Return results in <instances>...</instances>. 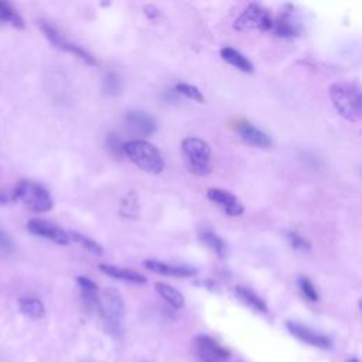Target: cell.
Segmentation results:
<instances>
[{"label":"cell","instance_id":"6","mask_svg":"<svg viewBox=\"0 0 362 362\" xmlns=\"http://www.w3.org/2000/svg\"><path fill=\"white\" fill-rule=\"evenodd\" d=\"M272 27H273V18L270 13L264 7L256 3L246 6L233 23V28L240 33L255 31V30L270 31Z\"/></svg>","mask_w":362,"mask_h":362},{"label":"cell","instance_id":"14","mask_svg":"<svg viewBox=\"0 0 362 362\" xmlns=\"http://www.w3.org/2000/svg\"><path fill=\"white\" fill-rule=\"evenodd\" d=\"M238 133L240 134L242 140L253 147H259V148H267L272 146V140L270 137L262 132L260 129H257L256 126H253L249 122H240L236 127Z\"/></svg>","mask_w":362,"mask_h":362},{"label":"cell","instance_id":"26","mask_svg":"<svg viewBox=\"0 0 362 362\" xmlns=\"http://www.w3.org/2000/svg\"><path fill=\"white\" fill-rule=\"evenodd\" d=\"M287 239H288L291 247L298 252H310V249H311V243L304 236L297 233L296 230H288Z\"/></svg>","mask_w":362,"mask_h":362},{"label":"cell","instance_id":"22","mask_svg":"<svg viewBox=\"0 0 362 362\" xmlns=\"http://www.w3.org/2000/svg\"><path fill=\"white\" fill-rule=\"evenodd\" d=\"M273 33L277 37H283V38H288V37H294L297 34V30L293 24V21L290 20L288 14L284 13L281 14L277 20H273V27H272Z\"/></svg>","mask_w":362,"mask_h":362},{"label":"cell","instance_id":"11","mask_svg":"<svg viewBox=\"0 0 362 362\" xmlns=\"http://www.w3.org/2000/svg\"><path fill=\"white\" fill-rule=\"evenodd\" d=\"M206 198L218 205L228 216H240L245 212L242 202L228 189L223 188H209L206 191Z\"/></svg>","mask_w":362,"mask_h":362},{"label":"cell","instance_id":"18","mask_svg":"<svg viewBox=\"0 0 362 362\" xmlns=\"http://www.w3.org/2000/svg\"><path fill=\"white\" fill-rule=\"evenodd\" d=\"M235 296L247 307H250L252 310L257 311V313H267V305L266 303L250 288L243 287V286H236L233 288Z\"/></svg>","mask_w":362,"mask_h":362},{"label":"cell","instance_id":"2","mask_svg":"<svg viewBox=\"0 0 362 362\" xmlns=\"http://www.w3.org/2000/svg\"><path fill=\"white\" fill-rule=\"evenodd\" d=\"M123 153L139 168L150 174H160L164 170V160L158 148L147 140L133 139L123 143Z\"/></svg>","mask_w":362,"mask_h":362},{"label":"cell","instance_id":"7","mask_svg":"<svg viewBox=\"0 0 362 362\" xmlns=\"http://www.w3.org/2000/svg\"><path fill=\"white\" fill-rule=\"evenodd\" d=\"M38 27L40 30L42 31V34L45 35V38L58 49L61 51H65V52H69L78 58H81L85 64H89V65H96V61L93 59V57L86 51L83 49L81 45L66 40L51 23L45 21V20H40L38 21Z\"/></svg>","mask_w":362,"mask_h":362},{"label":"cell","instance_id":"15","mask_svg":"<svg viewBox=\"0 0 362 362\" xmlns=\"http://www.w3.org/2000/svg\"><path fill=\"white\" fill-rule=\"evenodd\" d=\"M99 269L113 277V279H117V280H123V281H129V283H136V284H144L147 283V279L146 276H143L141 273L136 272V270H132V269H123V267H117V266H112V264H105V263H100L99 264Z\"/></svg>","mask_w":362,"mask_h":362},{"label":"cell","instance_id":"9","mask_svg":"<svg viewBox=\"0 0 362 362\" xmlns=\"http://www.w3.org/2000/svg\"><path fill=\"white\" fill-rule=\"evenodd\" d=\"M27 229L30 233H33L38 238L51 240L61 246H66L71 242L68 232H65L62 228H59L48 221H44V219H38V218L30 219L27 222Z\"/></svg>","mask_w":362,"mask_h":362},{"label":"cell","instance_id":"13","mask_svg":"<svg viewBox=\"0 0 362 362\" xmlns=\"http://www.w3.org/2000/svg\"><path fill=\"white\" fill-rule=\"evenodd\" d=\"M143 266L148 269L150 272L163 274V276H171V277H191L197 274V270L188 266H175L168 264L156 259H146L143 262Z\"/></svg>","mask_w":362,"mask_h":362},{"label":"cell","instance_id":"20","mask_svg":"<svg viewBox=\"0 0 362 362\" xmlns=\"http://www.w3.org/2000/svg\"><path fill=\"white\" fill-rule=\"evenodd\" d=\"M0 23L11 25L13 28H17V30H21L25 27L24 18L8 1H0Z\"/></svg>","mask_w":362,"mask_h":362},{"label":"cell","instance_id":"4","mask_svg":"<svg viewBox=\"0 0 362 362\" xmlns=\"http://www.w3.org/2000/svg\"><path fill=\"white\" fill-rule=\"evenodd\" d=\"M99 317L103 321V325L107 332L112 335H119L122 331V317L124 314V303L120 293L107 287L99 294Z\"/></svg>","mask_w":362,"mask_h":362},{"label":"cell","instance_id":"10","mask_svg":"<svg viewBox=\"0 0 362 362\" xmlns=\"http://www.w3.org/2000/svg\"><path fill=\"white\" fill-rule=\"evenodd\" d=\"M286 327L293 337H296L297 339H300L304 344H308L311 346L321 348V349H328L332 346V339L328 335L317 332L313 328H310L298 321H287Z\"/></svg>","mask_w":362,"mask_h":362},{"label":"cell","instance_id":"3","mask_svg":"<svg viewBox=\"0 0 362 362\" xmlns=\"http://www.w3.org/2000/svg\"><path fill=\"white\" fill-rule=\"evenodd\" d=\"M11 201L21 202L25 208L37 214L48 212L54 206V201L48 189L28 180H21L16 185L14 191L11 192Z\"/></svg>","mask_w":362,"mask_h":362},{"label":"cell","instance_id":"31","mask_svg":"<svg viewBox=\"0 0 362 362\" xmlns=\"http://www.w3.org/2000/svg\"><path fill=\"white\" fill-rule=\"evenodd\" d=\"M8 201H10V198H8L6 194L0 192V205H4V204H7Z\"/></svg>","mask_w":362,"mask_h":362},{"label":"cell","instance_id":"28","mask_svg":"<svg viewBox=\"0 0 362 362\" xmlns=\"http://www.w3.org/2000/svg\"><path fill=\"white\" fill-rule=\"evenodd\" d=\"M14 242L11 240V238L3 230L0 229V252L3 253H11L14 252Z\"/></svg>","mask_w":362,"mask_h":362},{"label":"cell","instance_id":"5","mask_svg":"<svg viewBox=\"0 0 362 362\" xmlns=\"http://www.w3.org/2000/svg\"><path fill=\"white\" fill-rule=\"evenodd\" d=\"M188 170L199 177L211 173V147L199 137H185L181 143Z\"/></svg>","mask_w":362,"mask_h":362},{"label":"cell","instance_id":"29","mask_svg":"<svg viewBox=\"0 0 362 362\" xmlns=\"http://www.w3.org/2000/svg\"><path fill=\"white\" fill-rule=\"evenodd\" d=\"M105 89H106V92H110V93L119 90V79L116 78L115 74H112V72L107 74V76L105 79Z\"/></svg>","mask_w":362,"mask_h":362},{"label":"cell","instance_id":"12","mask_svg":"<svg viewBox=\"0 0 362 362\" xmlns=\"http://www.w3.org/2000/svg\"><path fill=\"white\" fill-rule=\"evenodd\" d=\"M126 124L130 132L140 134V136H150L156 132L157 123L156 119L143 110H132L126 115Z\"/></svg>","mask_w":362,"mask_h":362},{"label":"cell","instance_id":"19","mask_svg":"<svg viewBox=\"0 0 362 362\" xmlns=\"http://www.w3.org/2000/svg\"><path fill=\"white\" fill-rule=\"evenodd\" d=\"M154 288L160 294V297L163 300H165L173 308H182L184 307V304H185L184 296L175 287H173L167 283L158 281V283L154 284Z\"/></svg>","mask_w":362,"mask_h":362},{"label":"cell","instance_id":"32","mask_svg":"<svg viewBox=\"0 0 362 362\" xmlns=\"http://www.w3.org/2000/svg\"><path fill=\"white\" fill-rule=\"evenodd\" d=\"M348 362H359L356 358H351V359H348Z\"/></svg>","mask_w":362,"mask_h":362},{"label":"cell","instance_id":"30","mask_svg":"<svg viewBox=\"0 0 362 362\" xmlns=\"http://www.w3.org/2000/svg\"><path fill=\"white\" fill-rule=\"evenodd\" d=\"M144 10H146V14H147L148 17H151V18H154V17L158 16V10H157L156 7H153V6H146Z\"/></svg>","mask_w":362,"mask_h":362},{"label":"cell","instance_id":"24","mask_svg":"<svg viewBox=\"0 0 362 362\" xmlns=\"http://www.w3.org/2000/svg\"><path fill=\"white\" fill-rule=\"evenodd\" d=\"M175 90H177L178 93L184 95L185 98H188V99H191V100H195V102H198V103H204V102H205L204 95H202L201 90H199L197 86H194V85L184 83V82H178V83L175 85Z\"/></svg>","mask_w":362,"mask_h":362},{"label":"cell","instance_id":"25","mask_svg":"<svg viewBox=\"0 0 362 362\" xmlns=\"http://www.w3.org/2000/svg\"><path fill=\"white\" fill-rule=\"evenodd\" d=\"M297 283H298L300 291L303 293V296H304L307 300H310L311 303L318 301V291H317L314 283H313L308 277H305V276H298Z\"/></svg>","mask_w":362,"mask_h":362},{"label":"cell","instance_id":"27","mask_svg":"<svg viewBox=\"0 0 362 362\" xmlns=\"http://www.w3.org/2000/svg\"><path fill=\"white\" fill-rule=\"evenodd\" d=\"M136 197L134 194H129L123 204H122V214L123 216H130V218H134L137 216V205H136Z\"/></svg>","mask_w":362,"mask_h":362},{"label":"cell","instance_id":"21","mask_svg":"<svg viewBox=\"0 0 362 362\" xmlns=\"http://www.w3.org/2000/svg\"><path fill=\"white\" fill-rule=\"evenodd\" d=\"M199 240L205 246H208L214 253H216L219 257H225V255H226V243L216 233H214L209 229H204V230L199 232Z\"/></svg>","mask_w":362,"mask_h":362},{"label":"cell","instance_id":"8","mask_svg":"<svg viewBox=\"0 0 362 362\" xmlns=\"http://www.w3.org/2000/svg\"><path fill=\"white\" fill-rule=\"evenodd\" d=\"M194 349L199 362H226L230 356V352L223 345L205 334L195 337Z\"/></svg>","mask_w":362,"mask_h":362},{"label":"cell","instance_id":"23","mask_svg":"<svg viewBox=\"0 0 362 362\" xmlns=\"http://www.w3.org/2000/svg\"><path fill=\"white\" fill-rule=\"evenodd\" d=\"M69 238H71V240H75V242L81 243L83 249H86L88 252L93 253V255H96V256H100V255L103 253V249H102V246H100L98 242H95L93 239H90V238H88V236H85V235H82V233L71 232V233H69Z\"/></svg>","mask_w":362,"mask_h":362},{"label":"cell","instance_id":"1","mask_svg":"<svg viewBox=\"0 0 362 362\" xmlns=\"http://www.w3.org/2000/svg\"><path fill=\"white\" fill-rule=\"evenodd\" d=\"M334 109L348 122L361 119V89L352 82H335L328 89Z\"/></svg>","mask_w":362,"mask_h":362},{"label":"cell","instance_id":"17","mask_svg":"<svg viewBox=\"0 0 362 362\" xmlns=\"http://www.w3.org/2000/svg\"><path fill=\"white\" fill-rule=\"evenodd\" d=\"M17 304H18V310L28 318L40 320L45 315V305L37 297H30V296L20 297L17 300Z\"/></svg>","mask_w":362,"mask_h":362},{"label":"cell","instance_id":"16","mask_svg":"<svg viewBox=\"0 0 362 362\" xmlns=\"http://www.w3.org/2000/svg\"><path fill=\"white\" fill-rule=\"evenodd\" d=\"M219 55H221V58L223 61H226L232 66L238 68L239 71L246 72V74L253 72V64L242 52H239L238 49H235L232 47H223V48H221Z\"/></svg>","mask_w":362,"mask_h":362}]
</instances>
